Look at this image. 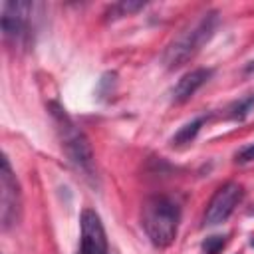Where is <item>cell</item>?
Here are the masks:
<instances>
[{"mask_svg": "<svg viewBox=\"0 0 254 254\" xmlns=\"http://www.w3.org/2000/svg\"><path fill=\"white\" fill-rule=\"evenodd\" d=\"M50 113L54 117L56 131L60 135L62 149H64L67 161L73 165V169L77 173H81V177H85L87 181H93L95 159H93V151H91V145H89L85 133L73 123V119L67 115V111L60 103H50Z\"/></svg>", "mask_w": 254, "mask_h": 254, "instance_id": "cell-1", "label": "cell"}, {"mask_svg": "<svg viewBox=\"0 0 254 254\" xmlns=\"http://www.w3.org/2000/svg\"><path fill=\"white\" fill-rule=\"evenodd\" d=\"M181 222V208L179 204L165 194H153L145 198L141 206V226L157 248H167L177 238Z\"/></svg>", "mask_w": 254, "mask_h": 254, "instance_id": "cell-2", "label": "cell"}, {"mask_svg": "<svg viewBox=\"0 0 254 254\" xmlns=\"http://www.w3.org/2000/svg\"><path fill=\"white\" fill-rule=\"evenodd\" d=\"M218 12L206 10L202 12L192 24H189L181 34L173 38V42L165 48L163 64L167 69H177L185 65L189 60L194 58V54L212 38L216 26H218Z\"/></svg>", "mask_w": 254, "mask_h": 254, "instance_id": "cell-3", "label": "cell"}, {"mask_svg": "<svg viewBox=\"0 0 254 254\" xmlns=\"http://www.w3.org/2000/svg\"><path fill=\"white\" fill-rule=\"evenodd\" d=\"M22 214V192L18 179L10 167L8 157H2V169H0V220L2 228L10 230L18 224Z\"/></svg>", "mask_w": 254, "mask_h": 254, "instance_id": "cell-4", "label": "cell"}, {"mask_svg": "<svg viewBox=\"0 0 254 254\" xmlns=\"http://www.w3.org/2000/svg\"><path fill=\"white\" fill-rule=\"evenodd\" d=\"M242 196H244V189H242V185H238L234 181H228L222 187H218L216 192L210 196V200L206 204L204 224L214 226V224L224 222L234 212V208L238 206Z\"/></svg>", "mask_w": 254, "mask_h": 254, "instance_id": "cell-5", "label": "cell"}, {"mask_svg": "<svg viewBox=\"0 0 254 254\" xmlns=\"http://www.w3.org/2000/svg\"><path fill=\"white\" fill-rule=\"evenodd\" d=\"M32 12V4L18 0H6L2 2V10H0V26H2V36L6 42L18 44L28 30V18Z\"/></svg>", "mask_w": 254, "mask_h": 254, "instance_id": "cell-6", "label": "cell"}, {"mask_svg": "<svg viewBox=\"0 0 254 254\" xmlns=\"http://www.w3.org/2000/svg\"><path fill=\"white\" fill-rule=\"evenodd\" d=\"M81 254H107V236L99 214L93 208H83L79 214Z\"/></svg>", "mask_w": 254, "mask_h": 254, "instance_id": "cell-7", "label": "cell"}, {"mask_svg": "<svg viewBox=\"0 0 254 254\" xmlns=\"http://www.w3.org/2000/svg\"><path fill=\"white\" fill-rule=\"evenodd\" d=\"M212 75V69L210 67H196V69H190L187 71L179 81L177 85L173 87V103H185L189 101L198 87H202Z\"/></svg>", "mask_w": 254, "mask_h": 254, "instance_id": "cell-8", "label": "cell"}, {"mask_svg": "<svg viewBox=\"0 0 254 254\" xmlns=\"http://www.w3.org/2000/svg\"><path fill=\"white\" fill-rule=\"evenodd\" d=\"M208 119V115H198V117H194L192 121H189V123H185L175 135H173V143L175 145H185V143H190L196 135H198V131H200V127L204 125V121Z\"/></svg>", "mask_w": 254, "mask_h": 254, "instance_id": "cell-9", "label": "cell"}, {"mask_svg": "<svg viewBox=\"0 0 254 254\" xmlns=\"http://www.w3.org/2000/svg\"><path fill=\"white\" fill-rule=\"evenodd\" d=\"M252 109H254V93H250V95H246V97L234 101V103L228 107V117L234 119V121H242V119H246V115H248Z\"/></svg>", "mask_w": 254, "mask_h": 254, "instance_id": "cell-10", "label": "cell"}, {"mask_svg": "<svg viewBox=\"0 0 254 254\" xmlns=\"http://www.w3.org/2000/svg\"><path fill=\"white\" fill-rule=\"evenodd\" d=\"M143 6H145V2H119V4L109 8V14H113V16H129V14L137 12V10H141Z\"/></svg>", "mask_w": 254, "mask_h": 254, "instance_id": "cell-11", "label": "cell"}, {"mask_svg": "<svg viewBox=\"0 0 254 254\" xmlns=\"http://www.w3.org/2000/svg\"><path fill=\"white\" fill-rule=\"evenodd\" d=\"M226 244V236H208L202 242V254H218L222 250V246Z\"/></svg>", "mask_w": 254, "mask_h": 254, "instance_id": "cell-12", "label": "cell"}, {"mask_svg": "<svg viewBox=\"0 0 254 254\" xmlns=\"http://www.w3.org/2000/svg\"><path fill=\"white\" fill-rule=\"evenodd\" d=\"M250 161H254V143L246 145L236 153V163H250Z\"/></svg>", "mask_w": 254, "mask_h": 254, "instance_id": "cell-13", "label": "cell"}, {"mask_svg": "<svg viewBox=\"0 0 254 254\" xmlns=\"http://www.w3.org/2000/svg\"><path fill=\"white\" fill-rule=\"evenodd\" d=\"M250 244H252V246H254V238H252V240H250Z\"/></svg>", "mask_w": 254, "mask_h": 254, "instance_id": "cell-14", "label": "cell"}]
</instances>
